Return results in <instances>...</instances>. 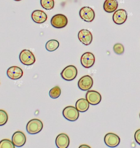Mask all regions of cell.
Here are the masks:
<instances>
[{
  "instance_id": "cell-1",
  "label": "cell",
  "mask_w": 140,
  "mask_h": 148,
  "mask_svg": "<svg viewBox=\"0 0 140 148\" xmlns=\"http://www.w3.org/2000/svg\"><path fill=\"white\" fill-rule=\"evenodd\" d=\"M43 127V123L40 120L34 119L31 120L26 125L27 132L31 134H35L40 132Z\"/></svg>"
},
{
  "instance_id": "cell-24",
  "label": "cell",
  "mask_w": 140,
  "mask_h": 148,
  "mask_svg": "<svg viewBox=\"0 0 140 148\" xmlns=\"http://www.w3.org/2000/svg\"><path fill=\"white\" fill-rule=\"evenodd\" d=\"M113 50L116 54H123L124 52V47L120 43H116L114 45Z\"/></svg>"
},
{
  "instance_id": "cell-8",
  "label": "cell",
  "mask_w": 140,
  "mask_h": 148,
  "mask_svg": "<svg viewBox=\"0 0 140 148\" xmlns=\"http://www.w3.org/2000/svg\"><path fill=\"white\" fill-rule=\"evenodd\" d=\"M93 85V79L89 75L82 77L78 82V88L82 91H88Z\"/></svg>"
},
{
  "instance_id": "cell-11",
  "label": "cell",
  "mask_w": 140,
  "mask_h": 148,
  "mask_svg": "<svg viewBox=\"0 0 140 148\" xmlns=\"http://www.w3.org/2000/svg\"><path fill=\"white\" fill-rule=\"evenodd\" d=\"M78 37L80 42L85 45H90L93 41V35L91 32L86 29H83L80 31Z\"/></svg>"
},
{
  "instance_id": "cell-16",
  "label": "cell",
  "mask_w": 140,
  "mask_h": 148,
  "mask_svg": "<svg viewBox=\"0 0 140 148\" xmlns=\"http://www.w3.org/2000/svg\"><path fill=\"white\" fill-rule=\"evenodd\" d=\"M55 143L58 148H68L70 144V139L66 134L61 133L56 137Z\"/></svg>"
},
{
  "instance_id": "cell-3",
  "label": "cell",
  "mask_w": 140,
  "mask_h": 148,
  "mask_svg": "<svg viewBox=\"0 0 140 148\" xmlns=\"http://www.w3.org/2000/svg\"><path fill=\"white\" fill-rule=\"evenodd\" d=\"M20 62L25 66H31L35 64L36 61L34 54L28 49L22 50L19 55Z\"/></svg>"
},
{
  "instance_id": "cell-13",
  "label": "cell",
  "mask_w": 140,
  "mask_h": 148,
  "mask_svg": "<svg viewBox=\"0 0 140 148\" xmlns=\"http://www.w3.org/2000/svg\"><path fill=\"white\" fill-rule=\"evenodd\" d=\"M7 75L10 79L12 80L19 79L23 75L22 69L18 66H12L7 71Z\"/></svg>"
},
{
  "instance_id": "cell-19",
  "label": "cell",
  "mask_w": 140,
  "mask_h": 148,
  "mask_svg": "<svg viewBox=\"0 0 140 148\" xmlns=\"http://www.w3.org/2000/svg\"><path fill=\"white\" fill-rule=\"evenodd\" d=\"M59 42L55 40H48L45 44V48L48 51H54L59 47Z\"/></svg>"
},
{
  "instance_id": "cell-15",
  "label": "cell",
  "mask_w": 140,
  "mask_h": 148,
  "mask_svg": "<svg viewBox=\"0 0 140 148\" xmlns=\"http://www.w3.org/2000/svg\"><path fill=\"white\" fill-rule=\"evenodd\" d=\"M31 18L33 21L37 24L45 23L48 19L47 14L43 10H35L32 13Z\"/></svg>"
},
{
  "instance_id": "cell-27",
  "label": "cell",
  "mask_w": 140,
  "mask_h": 148,
  "mask_svg": "<svg viewBox=\"0 0 140 148\" xmlns=\"http://www.w3.org/2000/svg\"><path fill=\"white\" fill-rule=\"evenodd\" d=\"M14 1H20L21 0H14Z\"/></svg>"
},
{
  "instance_id": "cell-23",
  "label": "cell",
  "mask_w": 140,
  "mask_h": 148,
  "mask_svg": "<svg viewBox=\"0 0 140 148\" xmlns=\"http://www.w3.org/2000/svg\"><path fill=\"white\" fill-rule=\"evenodd\" d=\"M8 116L5 110L0 109V126L5 125L7 123Z\"/></svg>"
},
{
  "instance_id": "cell-18",
  "label": "cell",
  "mask_w": 140,
  "mask_h": 148,
  "mask_svg": "<svg viewBox=\"0 0 140 148\" xmlns=\"http://www.w3.org/2000/svg\"><path fill=\"white\" fill-rule=\"evenodd\" d=\"M89 104H90L86 99H80L76 102L75 108L80 112L83 113L88 110Z\"/></svg>"
},
{
  "instance_id": "cell-28",
  "label": "cell",
  "mask_w": 140,
  "mask_h": 148,
  "mask_svg": "<svg viewBox=\"0 0 140 148\" xmlns=\"http://www.w3.org/2000/svg\"></svg>"
},
{
  "instance_id": "cell-12",
  "label": "cell",
  "mask_w": 140,
  "mask_h": 148,
  "mask_svg": "<svg viewBox=\"0 0 140 148\" xmlns=\"http://www.w3.org/2000/svg\"><path fill=\"white\" fill-rule=\"evenodd\" d=\"M104 141L106 145L109 147H116L120 142L119 137L116 134L113 133H108L106 134L104 138Z\"/></svg>"
},
{
  "instance_id": "cell-7",
  "label": "cell",
  "mask_w": 140,
  "mask_h": 148,
  "mask_svg": "<svg viewBox=\"0 0 140 148\" xmlns=\"http://www.w3.org/2000/svg\"><path fill=\"white\" fill-rule=\"evenodd\" d=\"M95 56L92 53L86 52L82 55L80 58L82 65L86 69H89L95 64Z\"/></svg>"
},
{
  "instance_id": "cell-14",
  "label": "cell",
  "mask_w": 140,
  "mask_h": 148,
  "mask_svg": "<svg viewBox=\"0 0 140 148\" xmlns=\"http://www.w3.org/2000/svg\"><path fill=\"white\" fill-rule=\"evenodd\" d=\"M12 142L15 147H21L23 146L26 141V138L25 134L21 131H16L12 136Z\"/></svg>"
},
{
  "instance_id": "cell-20",
  "label": "cell",
  "mask_w": 140,
  "mask_h": 148,
  "mask_svg": "<svg viewBox=\"0 0 140 148\" xmlns=\"http://www.w3.org/2000/svg\"><path fill=\"white\" fill-rule=\"evenodd\" d=\"M40 5L45 10H51L54 7V0H40Z\"/></svg>"
},
{
  "instance_id": "cell-2",
  "label": "cell",
  "mask_w": 140,
  "mask_h": 148,
  "mask_svg": "<svg viewBox=\"0 0 140 148\" xmlns=\"http://www.w3.org/2000/svg\"><path fill=\"white\" fill-rule=\"evenodd\" d=\"M50 23L51 26L55 28L62 29L67 25L68 19L64 14H58L51 18Z\"/></svg>"
},
{
  "instance_id": "cell-10",
  "label": "cell",
  "mask_w": 140,
  "mask_h": 148,
  "mask_svg": "<svg viewBox=\"0 0 140 148\" xmlns=\"http://www.w3.org/2000/svg\"><path fill=\"white\" fill-rule=\"evenodd\" d=\"M86 99L91 105H97L101 101V94L94 90H89L86 94Z\"/></svg>"
},
{
  "instance_id": "cell-22",
  "label": "cell",
  "mask_w": 140,
  "mask_h": 148,
  "mask_svg": "<svg viewBox=\"0 0 140 148\" xmlns=\"http://www.w3.org/2000/svg\"><path fill=\"white\" fill-rule=\"evenodd\" d=\"M15 145L12 140L8 139H4L0 142V148H14Z\"/></svg>"
},
{
  "instance_id": "cell-4",
  "label": "cell",
  "mask_w": 140,
  "mask_h": 148,
  "mask_svg": "<svg viewBox=\"0 0 140 148\" xmlns=\"http://www.w3.org/2000/svg\"><path fill=\"white\" fill-rule=\"evenodd\" d=\"M79 111L73 106L66 107L62 111L64 117L70 121H75L80 116Z\"/></svg>"
},
{
  "instance_id": "cell-6",
  "label": "cell",
  "mask_w": 140,
  "mask_h": 148,
  "mask_svg": "<svg viewBox=\"0 0 140 148\" xmlns=\"http://www.w3.org/2000/svg\"><path fill=\"white\" fill-rule=\"evenodd\" d=\"M80 16L85 22L91 23L95 18V12L89 7H84L80 9Z\"/></svg>"
},
{
  "instance_id": "cell-25",
  "label": "cell",
  "mask_w": 140,
  "mask_h": 148,
  "mask_svg": "<svg viewBox=\"0 0 140 148\" xmlns=\"http://www.w3.org/2000/svg\"><path fill=\"white\" fill-rule=\"evenodd\" d=\"M136 142L140 145V129L136 131L134 135Z\"/></svg>"
},
{
  "instance_id": "cell-9",
  "label": "cell",
  "mask_w": 140,
  "mask_h": 148,
  "mask_svg": "<svg viewBox=\"0 0 140 148\" xmlns=\"http://www.w3.org/2000/svg\"><path fill=\"white\" fill-rule=\"evenodd\" d=\"M128 13L125 10L119 9L115 10L113 15V20L117 25H122L127 20Z\"/></svg>"
},
{
  "instance_id": "cell-5",
  "label": "cell",
  "mask_w": 140,
  "mask_h": 148,
  "mask_svg": "<svg viewBox=\"0 0 140 148\" xmlns=\"http://www.w3.org/2000/svg\"><path fill=\"white\" fill-rule=\"evenodd\" d=\"M78 71L75 66L70 65L65 67L61 73L62 79L67 81H71L75 79L77 75Z\"/></svg>"
},
{
  "instance_id": "cell-26",
  "label": "cell",
  "mask_w": 140,
  "mask_h": 148,
  "mask_svg": "<svg viewBox=\"0 0 140 148\" xmlns=\"http://www.w3.org/2000/svg\"><path fill=\"white\" fill-rule=\"evenodd\" d=\"M80 148H90L89 146H88V145H81L80 147Z\"/></svg>"
},
{
  "instance_id": "cell-17",
  "label": "cell",
  "mask_w": 140,
  "mask_h": 148,
  "mask_svg": "<svg viewBox=\"0 0 140 148\" xmlns=\"http://www.w3.org/2000/svg\"><path fill=\"white\" fill-rule=\"evenodd\" d=\"M118 7L117 0H106L104 4V10L108 13H113Z\"/></svg>"
},
{
  "instance_id": "cell-21",
  "label": "cell",
  "mask_w": 140,
  "mask_h": 148,
  "mask_svg": "<svg viewBox=\"0 0 140 148\" xmlns=\"http://www.w3.org/2000/svg\"><path fill=\"white\" fill-rule=\"evenodd\" d=\"M61 93V91L60 87L58 86H56L52 89H50L49 91V96L52 99H57L60 96Z\"/></svg>"
}]
</instances>
